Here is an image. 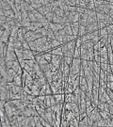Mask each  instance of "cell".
<instances>
[{"mask_svg":"<svg viewBox=\"0 0 113 127\" xmlns=\"http://www.w3.org/2000/svg\"><path fill=\"white\" fill-rule=\"evenodd\" d=\"M73 58H72V57H63V60L65 61L67 64H69V65H71L72 64Z\"/></svg>","mask_w":113,"mask_h":127,"instance_id":"cell-25","label":"cell"},{"mask_svg":"<svg viewBox=\"0 0 113 127\" xmlns=\"http://www.w3.org/2000/svg\"><path fill=\"white\" fill-rule=\"evenodd\" d=\"M100 66H101V69L102 70H104L106 73H111V68H110V64L108 63V62H101V64H100Z\"/></svg>","mask_w":113,"mask_h":127,"instance_id":"cell-7","label":"cell"},{"mask_svg":"<svg viewBox=\"0 0 113 127\" xmlns=\"http://www.w3.org/2000/svg\"><path fill=\"white\" fill-rule=\"evenodd\" d=\"M99 36L100 37L108 36V31H107V26H106V27H104V28L99 29Z\"/></svg>","mask_w":113,"mask_h":127,"instance_id":"cell-19","label":"cell"},{"mask_svg":"<svg viewBox=\"0 0 113 127\" xmlns=\"http://www.w3.org/2000/svg\"><path fill=\"white\" fill-rule=\"evenodd\" d=\"M69 126L70 127H77L79 126V120L77 118H74L72 121H69Z\"/></svg>","mask_w":113,"mask_h":127,"instance_id":"cell-15","label":"cell"},{"mask_svg":"<svg viewBox=\"0 0 113 127\" xmlns=\"http://www.w3.org/2000/svg\"><path fill=\"white\" fill-rule=\"evenodd\" d=\"M51 43H52V48H57L59 46H61L62 43L60 42H59L57 39H54V40H51Z\"/></svg>","mask_w":113,"mask_h":127,"instance_id":"cell-17","label":"cell"},{"mask_svg":"<svg viewBox=\"0 0 113 127\" xmlns=\"http://www.w3.org/2000/svg\"><path fill=\"white\" fill-rule=\"evenodd\" d=\"M53 12L54 13H55V15H57V16H61V17H64V16H65L64 10H62V9H60V8H55Z\"/></svg>","mask_w":113,"mask_h":127,"instance_id":"cell-10","label":"cell"},{"mask_svg":"<svg viewBox=\"0 0 113 127\" xmlns=\"http://www.w3.org/2000/svg\"><path fill=\"white\" fill-rule=\"evenodd\" d=\"M107 88H108V89H110L111 91H113V81L112 82H107Z\"/></svg>","mask_w":113,"mask_h":127,"instance_id":"cell-31","label":"cell"},{"mask_svg":"<svg viewBox=\"0 0 113 127\" xmlns=\"http://www.w3.org/2000/svg\"><path fill=\"white\" fill-rule=\"evenodd\" d=\"M15 54L17 56L18 59H22L23 58V55H24V49H15L14 50ZM24 59V58H23Z\"/></svg>","mask_w":113,"mask_h":127,"instance_id":"cell-16","label":"cell"},{"mask_svg":"<svg viewBox=\"0 0 113 127\" xmlns=\"http://www.w3.org/2000/svg\"><path fill=\"white\" fill-rule=\"evenodd\" d=\"M5 60H18V58L15 54V52L14 51H8L6 57H5Z\"/></svg>","mask_w":113,"mask_h":127,"instance_id":"cell-4","label":"cell"},{"mask_svg":"<svg viewBox=\"0 0 113 127\" xmlns=\"http://www.w3.org/2000/svg\"><path fill=\"white\" fill-rule=\"evenodd\" d=\"M0 23H1V24H4L5 23H7V16L0 15Z\"/></svg>","mask_w":113,"mask_h":127,"instance_id":"cell-28","label":"cell"},{"mask_svg":"<svg viewBox=\"0 0 113 127\" xmlns=\"http://www.w3.org/2000/svg\"><path fill=\"white\" fill-rule=\"evenodd\" d=\"M61 127H68L69 126V121L65 120V119H62L61 120V124H60Z\"/></svg>","mask_w":113,"mask_h":127,"instance_id":"cell-26","label":"cell"},{"mask_svg":"<svg viewBox=\"0 0 113 127\" xmlns=\"http://www.w3.org/2000/svg\"><path fill=\"white\" fill-rule=\"evenodd\" d=\"M88 116H89V118H90L93 121H100L101 119H103L101 114H100V111H99V109L97 108V107L93 109V110H92V111H91Z\"/></svg>","mask_w":113,"mask_h":127,"instance_id":"cell-1","label":"cell"},{"mask_svg":"<svg viewBox=\"0 0 113 127\" xmlns=\"http://www.w3.org/2000/svg\"><path fill=\"white\" fill-rule=\"evenodd\" d=\"M97 19L98 21H104V20H110L112 19L107 13H102V12H97Z\"/></svg>","mask_w":113,"mask_h":127,"instance_id":"cell-6","label":"cell"},{"mask_svg":"<svg viewBox=\"0 0 113 127\" xmlns=\"http://www.w3.org/2000/svg\"><path fill=\"white\" fill-rule=\"evenodd\" d=\"M53 74L54 73L51 71H47V72H44V75H45V78L47 80L48 83H51L53 82Z\"/></svg>","mask_w":113,"mask_h":127,"instance_id":"cell-12","label":"cell"},{"mask_svg":"<svg viewBox=\"0 0 113 127\" xmlns=\"http://www.w3.org/2000/svg\"><path fill=\"white\" fill-rule=\"evenodd\" d=\"M113 81V74L112 73H107V82H112Z\"/></svg>","mask_w":113,"mask_h":127,"instance_id":"cell-27","label":"cell"},{"mask_svg":"<svg viewBox=\"0 0 113 127\" xmlns=\"http://www.w3.org/2000/svg\"><path fill=\"white\" fill-rule=\"evenodd\" d=\"M108 15L113 19V10H109V13H108Z\"/></svg>","mask_w":113,"mask_h":127,"instance_id":"cell-32","label":"cell"},{"mask_svg":"<svg viewBox=\"0 0 113 127\" xmlns=\"http://www.w3.org/2000/svg\"><path fill=\"white\" fill-rule=\"evenodd\" d=\"M87 26L86 25H83V24H80L79 25V34H78V37H82L84 36L85 34H87Z\"/></svg>","mask_w":113,"mask_h":127,"instance_id":"cell-14","label":"cell"},{"mask_svg":"<svg viewBox=\"0 0 113 127\" xmlns=\"http://www.w3.org/2000/svg\"><path fill=\"white\" fill-rule=\"evenodd\" d=\"M81 57V49L78 48V47H75V52H74V56L73 58H80Z\"/></svg>","mask_w":113,"mask_h":127,"instance_id":"cell-18","label":"cell"},{"mask_svg":"<svg viewBox=\"0 0 113 127\" xmlns=\"http://www.w3.org/2000/svg\"><path fill=\"white\" fill-rule=\"evenodd\" d=\"M13 82L15 83V85H17V86L23 87V79H22V75L17 74V75L14 77V79H13Z\"/></svg>","mask_w":113,"mask_h":127,"instance_id":"cell-13","label":"cell"},{"mask_svg":"<svg viewBox=\"0 0 113 127\" xmlns=\"http://www.w3.org/2000/svg\"><path fill=\"white\" fill-rule=\"evenodd\" d=\"M54 15H55V13H54V12H48L47 14L45 15V18L47 19L49 22H53Z\"/></svg>","mask_w":113,"mask_h":127,"instance_id":"cell-22","label":"cell"},{"mask_svg":"<svg viewBox=\"0 0 113 127\" xmlns=\"http://www.w3.org/2000/svg\"><path fill=\"white\" fill-rule=\"evenodd\" d=\"M79 25H80L79 22H73V23H71V27L73 29V35L75 36L76 38L78 37V34H79Z\"/></svg>","mask_w":113,"mask_h":127,"instance_id":"cell-3","label":"cell"},{"mask_svg":"<svg viewBox=\"0 0 113 127\" xmlns=\"http://www.w3.org/2000/svg\"><path fill=\"white\" fill-rule=\"evenodd\" d=\"M29 47H30V50H32L33 52H35L36 50H37V43L35 42V41H33V42H29Z\"/></svg>","mask_w":113,"mask_h":127,"instance_id":"cell-23","label":"cell"},{"mask_svg":"<svg viewBox=\"0 0 113 127\" xmlns=\"http://www.w3.org/2000/svg\"><path fill=\"white\" fill-rule=\"evenodd\" d=\"M28 17H29L31 22H38V19L36 17V15L34 14L33 12H28Z\"/></svg>","mask_w":113,"mask_h":127,"instance_id":"cell-20","label":"cell"},{"mask_svg":"<svg viewBox=\"0 0 113 127\" xmlns=\"http://www.w3.org/2000/svg\"><path fill=\"white\" fill-rule=\"evenodd\" d=\"M88 18H89V15L86 14V13H82L81 14V17L79 20V23L80 24H83V25H88Z\"/></svg>","mask_w":113,"mask_h":127,"instance_id":"cell-8","label":"cell"},{"mask_svg":"<svg viewBox=\"0 0 113 127\" xmlns=\"http://www.w3.org/2000/svg\"><path fill=\"white\" fill-rule=\"evenodd\" d=\"M23 48L24 49H30L29 43L26 42V41H25V42H23Z\"/></svg>","mask_w":113,"mask_h":127,"instance_id":"cell-30","label":"cell"},{"mask_svg":"<svg viewBox=\"0 0 113 127\" xmlns=\"http://www.w3.org/2000/svg\"><path fill=\"white\" fill-rule=\"evenodd\" d=\"M43 57H44V58H45L49 63L52 61V54H51L50 52H45V53H43Z\"/></svg>","mask_w":113,"mask_h":127,"instance_id":"cell-21","label":"cell"},{"mask_svg":"<svg viewBox=\"0 0 113 127\" xmlns=\"http://www.w3.org/2000/svg\"><path fill=\"white\" fill-rule=\"evenodd\" d=\"M52 55H57V56H62L63 57V52H62V46H59L57 48H54L50 51Z\"/></svg>","mask_w":113,"mask_h":127,"instance_id":"cell-9","label":"cell"},{"mask_svg":"<svg viewBox=\"0 0 113 127\" xmlns=\"http://www.w3.org/2000/svg\"><path fill=\"white\" fill-rule=\"evenodd\" d=\"M24 59H33L35 60V55L32 50L30 49H24V55H23Z\"/></svg>","mask_w":113,"mask_h":127,"instance_id":"cell-2","label":"cell"},{"mask_svg":"<svg viewBox=\"0 0 113 127\" xmlns=\"http://www.w3.org/2000/svg\"><path fill=\"white\" fill-rule=\"evenodd\" d=\"M95 30H99L98 27V22L97 23H92V24H89L87 25V32L88 33H91Z\"/></svg>","mask_w":113,"mask_h":127,"instance_id":"cell-5","label":"cell"},{"mask_svg":"<svg viewBox=\"0 0 113 127\" xmlns=\"http://www.w3.org/2000/svg\"><path fill=\"white\" fill-rule=\"evenodd\" d=\"M51 95H46V97H45V105H46V107H49V106L52 105L51 104Z\"/></svg>","mask_w":113,"mask_h":127,"instance_id":"cell-24","label":"cell"},{"mask_svg":"<svg viewBox=\"0 0 113 127\" xmlns=\"http://www.w3.org/2000/svg\"><path fill=\"white\" fill-rule=\"evenodd\" d=\"M85 10H86L85 8L76 6V12H78V13H85Z\"/></svg>","mask_w":113,"mask_h":127,"instance_id":"cell-29","label":"cell"},{"mask_svg":"<svg viewBox=\"0 0 113 127\" xmlns=\"http://www.w3.org/2000/svg\"><path fill=\"white\" fill-rule=\"evenodd\" d=\"M0 7H1V9L4 10V11L12 10V6H11L8 2H6L5 0H1V2H0Z\"/></svg>","mask_w":113,"mask_h":127,"instance_id":"cell-11","label":"cell"}]
</instances>
